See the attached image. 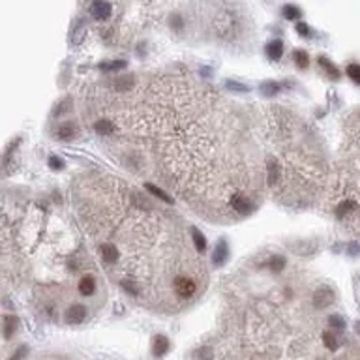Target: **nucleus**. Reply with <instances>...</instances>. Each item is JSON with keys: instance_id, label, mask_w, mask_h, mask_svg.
I'll return each mask as SVG.
<instances>
[{"instance_id": "4", "label": "nucleus", "mask_w": 360, "mask_h": 360, "mask_svg": "<svg viewBox=\"0 0 360 360\" xmlns=\"http://www.w3.org/2000/svg\"><path fill=\"white\" fill-rule=\"evenodd\" d=\"M100 252H101V259L105 261V263H115L118 259V248L115 244H111V242H103L100 246Z\"/></svg>"}, {"instance_id": "15", "label": "nucleus", "mask_w": 360, "mask_h": 360, "mask_svg": "<svg viewBox=\"0 0 360 360\" xmlns=\"http://www.w3.org/2000/svg\"><path fill=\"white\" fill-rule=\"evenodd\" d=\"M282 90V84L276 83V81H265V83L261 84V92L265 94V96H274Z\"/></svg>"}, {"instance_id": "21", "label": "nucleus", "mask_w": 360, "mask_h": 360, "mask_svg": "<svg viewBox=\"0 0 360 360\" xmlns=\"http://www.w3.org/2000/svg\"><path fill=\"white\" fill-rule=\"evenodd\" d=\"M347 75L351 77L357 84H360V64H357V62L349 64V66H347Z\"/></svg>"}, {"instance_id": "26", "label": "nucleus", "mask_w": 360, "mask_h": 360, "mask_svg": "<svg viewBox=\"0 0 360 360\" xmlns=\"http://www.w3.org/2000/svg\"><path fill=\"white\" fill-rule=\"evenodd\" d=\"M225 88L235 90V92H248V86L242 83H237V81H225Z\"/></svg>"}, {"instance_id": "13", "label": "nucleus", "mask_w": 360, "mask_h": 360, "mask_svg": "<svg viewBox=\"0 0 360 360\" xmlns=\"http://www.w3.org/2000/svg\"><path fill=\"white\" fill-rule=\"evenodd\" d=\"M192 237H193V244H195V248H197V252L199 253L205 252V250H207V238L203 237V233H201L199 229L192 227Z\"/></svg>"}, {"instance_id": "2", "label": "nucleus", "mask_w": 360, "mask_h": 360, "mask_svg": "<svg viewBox=\"0 0 360 360\" xmlns=\"http://www.w3.org/2000/svg\"><path fill=\"white\" fill-rule=\"evenodd\" d=\"M231 207H233V210L240 212V214H250V212H253V203L248 199L246 195H242V193H237V195L231 197Z\"/></svg>"}, {"instance_id": "29", "label": "nucleus", "mask_w": 360, "mask_h": 360, "mask_svg": "<svg viewBox=\"0 0 360 360\" xmlns=\"http://www.w3.org/2000/svg\"><path fill=\"white\" fill-rule=\"evenodd\" d=\"M297 32H299L300 36H304V38H310V26H308L306 23L297 24Z\"/></svg>"}, {"instance_id": "31", "label": "nucleus", "mask_w": 360, "mask_h": 360, "mask_svg": "<svg viewBox=\"0 0 360 360\" xmlns=\"http://www.w3.org/2000/svg\"><path fill=\"white\" fill-rule=\"evenodd\" d=\"M357 332L360 334V323H357Z\"/></svg>"}, {"instance_id": "27", "label": "nucleus", "mask_w": 360, "mask_h": 360, "mask_svg": "<svg viewBox=\"0 0 360 360\" xmlns=\"http://www.w3.org/2000/svg\"><path fill=\"white\" fill-rule=\"evenodd\" d=\"M329 323H330V327H334L336 330H342V329H345V321L340 317V315H330L329 317Z\"/></svg>"}, {"instance_id": "14", "label": "nucleus", "mask_w": 360, "mask_h": 360, "mask_svg": "<svg viewBox=\"0 0 360 360\" xmlns=\"http://www.w3.org/2000/svg\"><path fill=\"white\" fill-rule=\"evenodd\" d=\"M267 267L272 270V272H282L284 270V267H285V259L282 257V255H272L270 259L267 261Z\"/></svg>"}, {"instance_id": "1", "label": "nucleus", "mask_w": 360, "mask_h": 360, "mask_svg": "<svg viewBox=\"0 0 360 360\" xmlns=\"http://www.w3.org/2000/svg\"><path fill=\"white\" fill-rule=\"evenodd\" d=\"M173 287H175V293L178 299H192L195 291H197V284L190 276H176L175 282H173Z\"/></svg>"}, {"instance_id": "6", "label": "nucleus", "mask_w": 360, "mask_h": 360, "mask_svg": "<svg viewBox=\"0 0 360 360\" xmlns=\"http://www.w3.org/2000/svg\"><path fill=\"white\" fill-rule=\"evenodd\" d=\"M227 259V242L225 240H220L218 244H216L214 252H212V263H214L216 267H222L223 263Z\"/></svg>"}, {"instance_id": "9", "label": "nucleus", "mask_w": 360, "mask_h": 360, "mask_svg": "<svg viewBox=\"0 0 360 360\" xmlns=\"http://www.w3.org/2000/svg\"><path fill=\"white\" fill-rule=\"evenodd\" d=\"M267 54L270 60H280L282 54H284V43L280 39H274L267 45Z\"/></svg>"}, {"instance_id": "7", "label": "nucleus", "mask_w": 360, "mask_h": 360, "mask_svg": "<svg viewBox=\"0 0 360 360\" xmlns=\"http://www.w3.org/2000/svg\"><path fill=\"white\" fill-rule=\"evenodd\" d=\"M94 291H96V280H94V276L86 274V276H83L79 280V293H81L83 297H90Z\"/></svg>"}, {"instance_id": "5", "label": "nucleus", "mask_w": 360, "mask_h": 360, "mask_svg": "<svg viewBox=\"0 0 360 360\" xmlns=\"http://www.w3.org/2000/svg\"><path fill=\"white\" fill-rule=\"evenodd\" d=\"M169 351V340L165 336H161V334H158V336L154 338L152 342V353L156 359H161L165 353Z\"/></svg>"}, {"instance_id": "22", "label": "nucleus", "mask_w": 360, "mask_h": 360, "mask_svg": "<svg viewBox=\"0 0 360 360\" xmlns=\"http://www.w3.org/2000/svg\"><path fill=\"white\" fill-rule=\"evenodd\" d=\"M126 68V62L124 60H115V62H101L100 69H105V71H115V69Z\"/></svg>"}, {"instance_id": "30", "label": "nucleus", "mask_w": 360, "mask_h": 360, "mask_svg": "<svg viewBox=\"0 0 360 360\" xmlns=\"http://www.w3.org/2000/svg\"><path fill=\"white\" fill-rule=\"evenodd\" d=\"M349 252H351V253H360V246L351 244V246H349Z\"/></svg>"}, {"instance_id": "8", "label": "nucleus", "mask_w": 360, "mask_h": 360, "mask_svg": "<svg viewBox=\"0 0 360 360\" xmlns=\"http://www.w3.org/2000/svg\"><path fill=\"white\" fill-rule=\"evenodd\" d=\"M90 11L96 19H107L111 15V4L109 2H94L90 6Z\"/></svg>"}, {"instance_id": "18", "label": "nucleus", "mask_w": 360, "mask_h": 360, "mask_svg": "<svg viewBox=\"0 0 360 360\" xmlns=\"http://www.w3.org/2000/svg\"><path fill=\"white\" fill-rule=\"evenodd\" d=\"M319 64H321L323 68L327 69V73H329V75L332 77V79H340V69H338L336 66L332 64V62L327 60L325 56H319Z\"/></svg>"}, {"instance_id": "11", "label": "nucleus", "mask_w": 360, "mask_h": 360, "mask_svg": "<svg viewBox=\"0 0 360 360\" xmlns=\"http://www.w3.org/2000/svg\"><path fill=\"white\" fill-rule=\"evenodd\" d=\"M267 178H268V184H276L280 180V165H278L274 160L268 161L267 165Z\"/></svg>"}, {"instance_id": "3", "label": "nucleus", "mask_w": 360, "mask_h": 360, "mask_svg": "<svg viewBox=\"0 0 360 360\" xmlns=\"http://www.w3.org/2000/svg\"><path fill=\"white\" fill-rule=\"evenodd\" d=\"M84 315H86V308L81 306V304H73V306L66 312V321H68L69 325H73V323H81L84 319Z\"/></svg>"}, {"instance_id": "28", "label": "nucleus", "mask_w": 360, "mask_h": 360, "mask_svg": "<svg viewBox=\"0 0 360 360\" xmlns=\"http://www.w3.org/2000/svg\"><path fill=\"white\" fill-rule=\"evenodd\" d=\"M49 167L54 169V171H60V169L64 167V161H62L60 158H56V156H51V158H49Z\"/></svg>"}, {"instance_id": "17", "label": "nucleus", "mask_w": 360, "mask_h": 360, "mask_svg": "<svg viewBox=\"0 0 360 360\" xmlns=\"http://www.w3.org/2000/svg\"><path fill=\"white\" fill-rule=\"evenodd\" d=\"M17 329V317L15 315H6L4 317V336L11 338L13 330Z\"/></svg>"}, {"instance_id": "23", "label": "nucleus", "mask_w": 360, "mask_h": 360, "mask_svg": "<svg viewBox=\"0 0 360 360\" xmlns=\"http://www.w3.org/2000/svg\"><path fill=\"white\" fill-rule=\"evenodd\" d=\"M284 15L287 19H297V17L302 15V11L297 6H293V4H287V6H284Z\"/></svg>"}, {"instance_id": "10", "label": "nucleus", "mask_w": 360, "mask_h": 360, "mask_svg": "<svg viewBox=\"0 0 360 360\" xmlns=\"http://www.w3.org/2000/svg\"><path fill=\"white\" fill-rule=\"evenodd\" d=\"M332 302V293H330V289H327V287H323V289H319V291L315 293V300L314 304L317 308H327Z\"/></svg>"}, {"instance_id": "16", "label": "nucleus", "mask_w": 360, "mask_h": 360, "mask_svg": "<svg viewBox=\"0 0 360 360\" xmlns=\"http://www.w3.org/2000/svg\"><path fill=\"white\" fill-rule=\"evenodd\" d=\"M75 124L73 122H64L60 124V128H58V137L60 139H71L73 135H75Z\"/></svg>"}, {"instance_id": "12", "label": "nucleus", "mask_w": 360, "mask_h": 360, "mask_svg": "<svg viewBox=\"0 0 360 360\" xmlns=\"http://www.w3.org/2000/svg\"><path fill=\"white\" fill-rule=\"evenodd\" d=\"M94 130L98 131L100 135H111V133L115 131V126H113V122H111V120L101 118V120H98V122L94 124Z\"/></svg>"}, {"instance_id": "20", "label": "nucleus", "mask_w": 360, "mask_h": 360, "mask_svg": "<svg viewBox=\"0 0 360 360\" xmlns=\"http://www.w3.org/2000/svg\"><path fill=\"white\" fill-rule=\"evenodd\" d=\"M293 56H295V62H297V66H299V68H308V64H310V58H308V53H306V51H302V49H297V51L293 53Z\"/></svg>"}, {"instance_id": "19", "label": "nucleus", "mask_w": 360, "mask_h": 360, "mask_svg": "<svg viewBox=\"0 0 360 360\" xmlns=\"http://www.w3.org/2000/svg\"><path fill=\"white\" fill-rule=\"evenodd\" d=\"M145 188H146V190H148V192H150V193H154V195H156V197H158V199H163V201H167V203H173V197H169L167 193L163 192V190H160V188H158V186L148 184V182H146V184H145Z\"/></svg>"}, {"instance_id": "25", "label": "nucleus", "mask_w": 360, "mask_h": 360, "mask_svg": "<svg viewBox=\"0 0 360 360\" xmlns=\"http://www.w3.org/2000/svg\"><path fill=\"white\" fill-rule=\"evenodd\" d=\"M323 342H325V345L329 347V349H338V340L334 338V334H330V332H325L323 334Z\"/></svg>"}, {"instance_id": "24", "label": "nucleus", "mask_w": 360, "mask_h": 360, "mask_svg": "<svg viewBox=\"0 0 360 360\" xmlns=\"http://www.w3.org/2000/svg\"><path fill=\"white\" fill-rule=\"evenodd\" d=\"M357 205L353 203V201H345V203H342L340 207H338V212H336V216L338 218H344L345 214H349L351 212V208H355Z\"/></svg>"}]
</instances>
